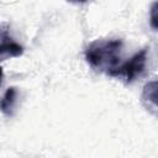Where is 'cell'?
Here are the masks:
<instances>
[{"label":"cell","mask_w":158,"mask_h":158,"mask_svg":"<svg viewBox=\"0 0 158 158\" xmlns=\"http://www.w3.org/2000/svg\"><path fill=\"white\" fill-rule=\"evenodd\" d=\"M121 40H96L85 49V59L91 68L111 74L121 64Z\"/></svg>","instance_id":"cell-1"},{"label":"cell","mask_w":158,"mask_h":158,"mask_svg":"<svg viewBox=\"0 0 158 158\" xmlns=\"http://www.w3.org/2000/svg\"><path fill=\"white\" fill-rule=\"evenodd\" d=\"M147 65V49H142L133 54L130 59L121 63L110 75L123 78L126 83H132L138 77H141Z\"/></svg>","instance_id":"cell-2"},{"label":"cell","mask_w":158,"mask_h":158,"mask_svg":"<svg viewBox=\"0 0 158 158\" xmlns=\"http://www.w3.org/2000/svg\"><path fill=\"white\" fill-rule=\"evenodd\" d=\"M22 54V46L11 37L9 32V25L2 22L0 25V60L11 57H20Z\"/></svg>","instance_id":"cell-3"},{"label":"cell","mask_w":158,"mask_h":158,"mask_svg":"<svg viewBox=\"0 0 158 158\" xmlns=\"http://www.w3.org/2000/svg\"><path fill=\"white\" fill-rule=\"evenodd\" d=\"M17 98H19V91L15 86L7 88L4 95L0 99V111L5 116H12L15 112V107L17 104Z\"/></svg>","instance_id":"cell-4"},{"label":"cell","mask_w":158,"mask_h":158,"mask_svg":"<svg viewBox=\"0 0 158 158\" xmlns=\"http://www.w3.org/2000/svg\"><path fill=\"white\" fill-rule=\"evenodd\" d=\"M142 102L147 107V110H151L156 115L157 112V81L156 80L148 81L143 86Z\"/></svg>","instance_id":"cell-5"},{"label":"cell","mask_w":158,"mask_h":158,"mask_svg":"<svg viewBox=\"0 0 158 158\" xmlns=\"http://www.w3.org/2000/svg\"><path fill=\"white\" fill-rule=\"evenodd\" d=\"M157 9H158V2H153L151 7V17H149V23L153 30H157L158 27V17H157Z\"/></svg>","instance_id":"cell-6"},{"label":"cell","mask_w":158,"mask_h":158,"mask_svg":"<svg viewBox=\"0 0 158 158\" xmlns=\"http://www.w3.org/2000/svg\"><path fill=\"white\" fill-rule=\"evenodd\" d=\"M2 78H4V73H2V68L0 67V84H1V81H2Z\"/></svg>","instance_id":"cell-7"}]
</instances>
